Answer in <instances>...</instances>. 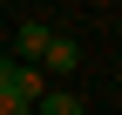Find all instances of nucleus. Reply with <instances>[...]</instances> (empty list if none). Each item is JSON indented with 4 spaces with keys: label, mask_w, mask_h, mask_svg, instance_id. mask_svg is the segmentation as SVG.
I'll use <instances>...</instances> for the list:
<instances>
[{
    "label": "nucleus",
    "mask_w": 122,
    "mask_h": 115,
    "mask_svg": "<svg viewBox=\"0 0 122 115\" xmlns=\"http://www.w3.org/2000/svg\"><path fill=\"white\" fill-rule=\"evenodd\" d=\"M75 61H81V48H75L68 34H54V41H48V54H41V68H75Z\"/></svg>",
    "instance_id": "obj_4"
},
{
    "label": "nucleus",
    "mask_w": 122,
    "mask_h": 115,
    "mask_svg": "<svg viewBox=\"0 0 122 115\" xmlns=\"http://www.w3.org/2000/svg\"><path fill=\"white\" fill-rule=\"evenodd\" d=\"M0 115H34V108H27V102H14V95L0 88Z\"/></svg>",
    "instance_id": "obj_5"
},
{
    "label": "nucleus",
    "mask_w": 122,
    "mask_h": 115,
    "mask_svg": "<svg viewBox=\"0 0 122 115\" xmlns=\"http://www.w3.org/2000/svg\"><path fill=\"white\" fill-rule=\"evenodd\" d=\"M34 115H81V95H68V88H48L34 102Z\"/></svg>",
    "instance_id": "obj_3"
},
{
    "label": "nucleus",
    "mask_w": 122,
    "mask_h": 115,
    "mask_svg": "<svg viewBox=\"0 0 122 115\" xmlns=\"http://www.w3.org/2000/svg\"><path fill=\"white\" fill-rule=\"evenodd\" d=\"M14 41H20V68H34L41 54H48V41H54V27H48V20H27V27H20Z\"/></svg>",
    "instance_id": "obj_2"
},
{
    "label": "nucleus",
    "mask_w": 122,
    "mask_h": 115,
    "mask_svg": "<svg viewBox=\"0 0 122 115\" xmlns=\"http://www.w3.org/2000/svg\"><path fill=\"white\" fill-rule=\"evenodd\" d=\"M7 95H14V102H27V108H34L41 95H48V81H41V68H20V61H14V68H7Z\"/></svg>",
    "instance_id": "obj_1"
},
{
    "label": "nucleus",
    "mask_w": 122,
    "mask_h": 115,
    "mask_svg": "<svg viewBox=\"0 0 122 115\" xmlns=\"http://www.w3.org/2000/svg\"><path fill=\"white\" fill-rule=\"evenodd\" d=\"M7 68H14V61H7V54H0V88H7Z\"/></svg>",
    "instance_id": "obj_6"
}]
</instances>
